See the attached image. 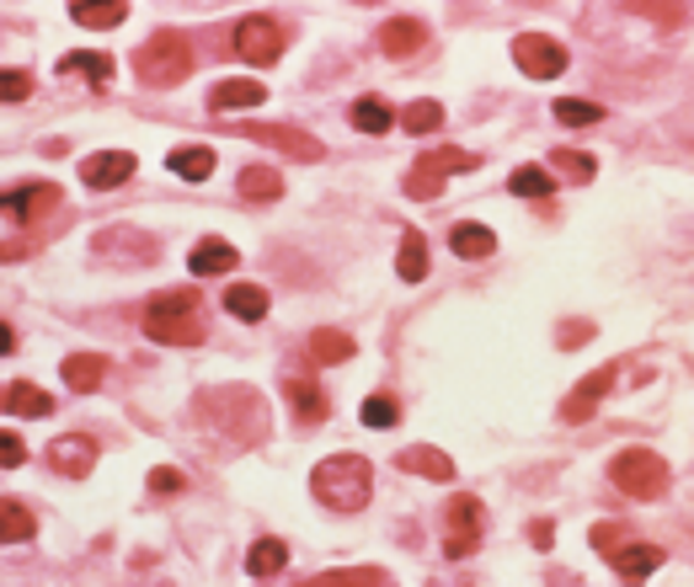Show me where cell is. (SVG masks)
I'll list each match as a JSON object with an SVG mask.
<instances>
[{
	"mask_svg": "<svg viewBox=\"0 0 694 587\" xmlns=\"http://www.w3.org/2000/svg\"><path fill=\"white\" fill-rule=\"evenodd\" d=\"M262 102H267V86H262V80H219V86H214V97H209V107H214V113L262 107Z\"/></svg>",
	"mask_w": 694,
	"mask_h": 587,
	"instance_id": "cell-14",
	"label": "cell"
},
{
	"mask_svg": "<svg viewBox=\"0 0 694 587\" xmlns=\"http://www.w3.org/2000/svg\"><path fill=\"white\" fill-rule=\"evenodd\" d=\"M556 118H561L567 129H588V124L604 118V107H598V102H582V97H561V102H556Z\"/></svg>",
	"mask_w": 694,
	"mask_h": 587,
	"instance_id": "cell-33",
	"label": "cell"
},
{
	"mask_svg": "<svg viewBox=\"0 0 694 587\" xmlns=\"http://www.w3.org/2000/svg\"><path fill=\"white\" fill-rule=\"evenodd\" d=\"M369 486H375V475H369L364 455H331L311 470V492L331 513H358L369 502Z\"/></svg>",
	"mask_w": 694,
	"mask_h": 587,
	"instance_id": "cell-1",
	"label": "cell"
},
{
	"mask_svg": "<svg viewBox=\"0 0 694 587\" xmlns=\"http://www.w3.org/2000/svg\"><path fill=\"white\" fill-rule=\"evenodd\" d=\"M439 587H470V583H459V577H449V583H439Z\"/></svg>",
	"mask_w": 694,
	"mask_h": 587,
	"instance_id": "cell-44",
	"label": "cell"
},
{
	"mask_svg": "<svg viewBox=\"0 0 694 587\" xmlns=\"http://www.w3.org/2000/svg\"><path fill=\"white\" fill-rule=\"evenodd\" d=\"M241 193L247 197H278L283 193V177H278L273 166H247V171H241Z\"/></svg>",
	"mask_w": 694,
	"mask_h": 587,
	"instance_id": "cell-35",
	"label": "cell"
},
{
	"mask_svg": "<svg viewBox=\"0 0 694 587\" xmlns=\"http://www.w3.org/2000/svg\"><path fill=\"white\" fill-rule=\"evenodd\" d=\"M551 166H556V177H567V182H593V155H582V150H556L551 155Z\"/></svg>",
	"mask_w": 694,
	"mask_h": 587,
	"instance_id": "cell-34",
	"label": "cell"
},
{
	"mask_svg": "<svg viewBox=\"0 0 694 587\" xmlns=\"http://www.w3.org/2000/svg\"><path fill=\"white\" fill-rule=\"evenodd\" d=\"M449 171H476V155H465V150H454V144H443V150H433V155H417V171L406 177V193L412 197H439Z\"/></svg>",
	"mask_w": 694,
	"mask_h": 587,
	"instance_id": "cell-6",
	"label": "cell"
},
{
	"mask_svg": "<svg viewBox=\"0 0 694 587\" xmlns=\"http://www.w3.org/2000/svg\"><path fill=\"white\" fill-rule=\"evenodd\" d=\"M353 124L364 133H390L395 113H390V102H379V97H358V102H353Z\"/></svg>",
	"mask_w": 694,
	"mask_h": 587,
	"instance_id": "cell-29",
	"label": "cell"
},
{
	"mask_svg": "<svg viewBox=\"0 0 694 587\" xmlns=\"http://www.w3.org/2000/svg\"><path fill=\"white\" fill-rule=\"evenodd\" d=\"M60 69H64V75H70V69H75V75H86L91 86H108V80H113V60H108V54H64Z\"/></svg>",
	"mask_w": 694,
	"mask_h": 587,
	"instance_id": "cell-30",
	"label": "cell"
},
{
	"mask_svg": "<svg viewBox=\"0 0 694 587\" xmlns=\"http://www.w3.org/2000/svg\"><path fill=\"white\" fill-rule=\"evenodd\" d=\"M300 587H395L384 572H326V577H311V583H300Z\"/></svg>",
	"mask_w": 694,
	"mask_h": 587,
	"instance_id": "cell-32",
	"label": "cell"
},
{
	"mask_svg": "<svg viewBox=\"0 0 694 587\" xmlns=\"http://www.w3.org/2000/svg\"><path fill=\"white\" fill-rule=\"evenodd\" d=\"M38 534V519L22 508V502H0V545H22V539H33Z\"/></svg>",
	"mask_w": 694,
	"mask_h": 587,
	"instance_id": "cell-23",
	"label": "cell"
},
{
	"mask_svg": "<svg viewBox=\"0 0 694 587\" xmlns=\"http://www.w3.org/2000/svg\"><path fill=\"white\" fill-rule=\"evenodd\" d=\"M289 400H294V411H300L305 428H316L320 417H326V395H320L316 380H289Z\"/></svg>",
	"mask_w": 694,
	"mask_h": 587,
	"instance_id": "cell-26",
	"label": "cell"
},
{
	"mask_svg": "<svg viewBox=\"0 0 694 587\" xmlns=\"http://www.w3.org/2000/svg\"><path fill=\"white\" fill-rule=\"evenodd\" d=\"M311 358L316 363H348L353 358V336L348 331H316L311 336Z\"/></svg>",
	"mask_w": 694,
	"mask_h": 587,
	"instance_id": "cell-28",
	"label": "cell"
},
{
	"mask_svg": "<svg viewBox=\"0 0 694 587\" xmlns=\"http://www.w3.org/2000/svg\"><path fill=\"white\" fill-rule=\"evenodd\" d=\"M5 353H16V331L0 321V358H5Z\"/></svg>",
	"mask_w": 694,
	"mask_h": 587,
	"instance_id": "cell-42",
	"label": "cell"
},
{
	"mask_svg": "<svg viewBox=\"0 0 694 587\" xmlns=\"http://www.w3.org/2000/svg\"><path fill=\"white\" fill-rule=\"evenodd\" d=\"M144 331L150 342L161 347H198L203 342V316H198V294L192 289H172V294H155L150 310H144Z\"/></svg>",
	"mask_w": 694,
	"mask_h": 587,
	"instance_id": "cell-2",
	"label": "cell"
},
{
	"mask_svg": "<svg viewBox=\"0 0 694 587\" xmlns=\"http://www.w3.org/2000/svg\"><path fill=\"white\" fill-rule=\"evenodd\" d=\"M577 342H588V321H577V327H567V347H577Z\"/></svg>",
	"mask_w": 694,
	"mask_h": 587,
	"instance_id": "cell-43",
	"label": "cell"
},
{
	"mask_svg": "<svg viewBox=\"0 0 694 587\" xmlns=\"http://www.w3.org/2000/svg\"><path fill=\"white\" fill-rule=\"evenodd\" d=\"M401 470L428 475V481H454V459L443 455V449H428V444H412V449L401 455Z\"/></svg>",
	"mask_w": 694,
	"mask_h": 587,
	"instance_id": "cell-19",
	"label": "cell"
},
{
	"mask_svg": "<svg viewBox=\"0 0 694 587\" xmlns=\"http://www.w3.org/2000/svg\"><path fill=\"white\" fill-rule=\"evenodd\" d=\"M49 464H54L60 475H70V481H80V475H91V464H97V444L80 438V433L54 438V444H49Z\"/></svg>",
	"mask_w": 694,
	"mask_h": 587,
	"instance_id": "cell-12",
	"label": "cell"
},
{
	"mask_svg": "<svg viewBox=\"0 0 694 587\" xmlns=\"http://www.w3.org/2000/svg\"><path fill=\"white\" fill-rule=\"evenodd\" d=\"M513 60H518L523 75L551 80V75H561V69H567V49H561L551 33H518V38H513Z\"/></svg>",
	"mask_w": 694,
	"mask_h": 587,
	"instance_id": "cell-7",
	"label": "cell"
},
{
	"mask_svg": "<svg viewBox=\"0 0 694 587\" xmlns=\"http://www.w3.org/2000/svg\"><path fill=\"white\" fill-rule=\"evenodd\" d=\"M188 267H192V278H214V272H230V267H236V246H230V241H219V235H209V241H198V246H192Z\"/></svg>",
	"mask_w": 694,
	"mask_h": 587,
	"instance_id": "cell-18",
	"label": "cell"
},
{
	"mask_svg": "<svg viewBox=\"0 0 694 587\" xmlns=\"http://www.w3.org/2000/svg\"><path fill=\"white\" fill-rule=\"evenodd\" d=\"M481 528H487V508L476 497H454L443 508V556L449 561H465L481 545Z\"/></svg>",
	"mask_w": 694,
	"mask_h": 587,
	"instance_id": "cell-5",
	"label": "cell"
},
{
	"mask_svg": "<svg viewBox=\"0 0 694 587\" xmlns=\"http://www.w3.org/2000/svg\"><path fill=\"white\" fill-rule=\"evenodd\" d=\"M236 54L256 69L273 65V60L283 54V27H278L273 16H247V22L236 27Z\"/></svg>",
	"mask_w": 694,
	"mask_h": 587,
	"instance_id": "cell-8",
	"label": "cell"
},
{
	"mask_svg": "<svg viewBox=\"0 0 694 587\" xmlns=\"http://www.w3.org/2000/svg\"><path fill=\"white\" fill-rule=\"evenodd\" d=\"M70 16L80 22V27H118L128 16L124 0H113V5H70Z\"/></svg>",
	"mask_w": 694,
	"mask_h": 587,
	"instance_id": "cell-36",
	"label": "cell"
},
{
	"mask_svg": "<svg viewBox=\"0 0 694 587\" xmlns=\"http://www.w3.org/2000/svg\"><path fill=\"white\" fill-rule=\"evenodd\" d=\"M128 177H134V155L124 150H102V155H91V161H80V182L86 188H124Z\"/></svg>",
	"mask_w": 694,
	"mask_h": 587,
	"instance_id": "cell-11",
	"label": "cell"
},
{
	"mask_svg": "<svg viewBox=\"0 0 694 587\" xmlns=\"http://www.w3.org/2000/svg\"><path fill=\"white\" fill-rule=\"evenodd\" d=\"M182 486H188V475H182V470H172V464H155V470H150V492H155V497L182 492Z\"/></svg>",
	"mask_w": 694,
	"mask_h": 587,
	"instance_id": "cell-40",
	"label": "cell"
},
{
	"mask_svg": "<svg viewBox=\"0 0 694 587\" xmlns=\"http://www.w3.org/2000/svg\"><path fill=\"white\" fill-rule=\"evenodd\" d=\"M33 97V75L27 69H0V102H27Z\"/></svg>",
	"mask_w": 694,
	"mask_h": 587,
	"instance_id": "cell-39",
	"label": "cell"
},
{
	"mask_svg": "<svg viewBox=\"0 0 694 587\" xmlns=\"http://www.w3.org/2000/svg\"><path fill=\"white\" fill-rule=\"evenodd\" d=\"M22 459H27V444H22L16 433H0V464H5V470H16Z\"/></svg>",
	"mask_w": 694,
	"mask_h": 587,
	"instance_id": "cell-41",
	"label": "cell"
},
{
	"mask_svg": "<svg viewBox=\"0 0 694 587\" xmlns=\"http://www.w3.org/2000/svg\"><path fill=\"white\" fill-rule=\"evenodd\" d=\"M609 481L635 502H652V497L668 492V459L652 455V449H620L615 464H609Z\"/></svg>",
	"mask_w": 694,
	"mask_h": 587,
	"instance_id": "cell-4",
	"label": "cell"
},
{
	"mask_svg": "<svg viewBox=\"0 0 694 587\" xmlns=\"http://www.w3.org/2000/svg\"><path fill=\"white\" fill-rule=\"evenodd\" d=\"M395 272H401L406 283H422V272H428V241H422L417 230L401 235V261H395Z\"/></svg>",
	"mask_w": 694,
	"mask_h": 587,
	"instance_id": "cell-27",
	"label": "cell"
},
{
	"mask_svg": "<svg viewBox=\"0 0 694 587\" xmlns=\"http://www.w3.org/2000/svg\"><path fill=\"white\" fill-rule=\"evenodd\" d=\"M609 385H615V369H593V374H588V380L561 400V417H567V422H588V417H593V406L609 395Z\"/></svg>",
	"mask_w": 694,
	"mask_h": 587,
	"instance_id": "cell-13",
	"label": "cell"
},
{
	"mask_svg": "<svg viewBox=\"0 0 694 587\" xmlns=\"http://www.w3.org/2000/svg\"><path fill=\"white\" fill-rule=\"evenodd\" d=\"M422 43H428V27L412 22V16H401V22H390V27L379 33V49H384L390 60H406V54H417Z\"/></svg>",
	"mask_w": 694,
	"mask_h": 587,
	"instance_id": "cell-17",
	"label": "cell"
},
{
	"mask_svg": "<svg viewBox=\"0 0 694 587\" xmlns=\"http://www.w3.org/2000/svg\"><path fill=\"white\" fill-rule=\"evenodd\" d=\"M443 124V107L439 102H412L406 113H401V129L406 133H433Z\"/></svg>",
	"mask_w": 694,
	"mask_h": 587,
	"instance_id": "cell-38",
	"label": "cell"
},
{
	"mask_svg": "<svg viewBox=\"0 0 694 587\" xmlns=\"http://www.w3.org/2000/svg\"><path fill=\"white\" fill-rule=\"evenodd\" d=\"M449 246H454L459 257H492V252H497V235H492L487 225H454Z\"/></svg>",
	"mask_w": 694,
	"mask_h": 587,
	"instance_id": "cell-24",
	"label": "cell"
},
{
	"mask_svg": "<svg viewBox=\"0 0 694 587\" xmlns=\"http://www.w3.org/2000/svg\"><path fill=\"white\" fill-rule=\"evenodd\" d=\"M172 171L188 177V182H203V177L214 171V150H209V144H182V150H172Z\"/></svg>",
	"mask_w": 694,
	"mask_h": 587,
	"instance_id": "cell-25",
	"label": "cell"
},
{
	"mask_svg": "<svg viewBox=\"0 0 694 587\" xmlns=\"http://www.w3.org/2000/svg\"><path fill=\"white\" fill-rule=\"evenodd\" d=\"M54 203H60V188H54V182H22V188L0 193V214H5L11 225H38V219H49Z\"/></svg>",
	"mask_w": 694,
	"mask_h": 587,
	"instance_id": "cell-9",
	"label": "cell"
},
{
	"mask_svg": "<svg viewBox=\"0 0 694 587\" xmlns=\"http://www.w3.org/2000/svg\"><path fill=\"white\" fill-rule=\"evenodd\" d=\"M5 406H11L16 417H54V395H43L38 385H27V380H16V385L5 391Z\"/></svg>",
	"mask_w": 694,
	"mask_h": 587,
	"instance_id": "cell-22",
	"label": "cell"
},
{
	"mask_svg": "<svg viewBox=\"0 0 694 587\" xmlns=\"http://www.w3.org/2000/svg\"><path fill=\"white\" fill-rule=\"evenodd\" d=\"M247 139H262V144H278V150H289V155H300V161H320V139L300 129H256V124H241Z\"/></svg>",
	"mask_w": 694,
	"mask_h": 587,
	"instance_id": "cell-16",
	"label": "cell"
},
{
	"mask_svg": "<svg viewBox=\"0 0 694 587\" xmlns=\"http://www.w3.org/2000/svg\"><path fill=\"white\" fill-rule=\"evenodd\" d=\"M134 69H139V80L150 86V91H172V86H182L192 69V49L182 33H155L139 54H134Z\"/></svg>",
	"mask_w": 694,
	"mask_h": 587,
	"instance_id": "cell-3",
	"label": "cell"
},
{
	"mask_svg": "<svg viewBox=\"0 0 694 587\" xmlns=\"http://www.w3.org/2000/svg\"><path fill=\"white\" fill-rule=\"evenodd\" d=\"M609 566H615L626 583H646V577L663 566V550L646 545V539H620V545L609 550Z\"/></svg>",
	"mask_w": 694,
	"mask_h": 587,
	"instance_id": "cell-10",
	"label": "cell"
},
{
	"mask_svg": "<svg viewBox=\"0 0 694 587\" xmlns=\"http://www.w3.org/2000/svg\"><path fill=\"white\" fill-rule=\"evenodd\" d=\"M289 566V545L283 539H256L252 550H247V572L252 577H278Z\"/></svg>",
	"mask_w": 694,
	"mask_h": 587,
	"instance_id": "cell-21",
	"label": "cell"
},
{
	"mask_svg": "<svg viewBox=\"0 0 694 587\" xmlns=\"http://www.w3.org/2000/svg\"><path fill=\"white\" fill-rule=\"evenodd\" d=\"M225 310H230L236 321H262V316H267V289H262V283H236V289H225Z\"/></svg>",
	"mask_w": 694,
	"mask_h": 587,
	"instance_id": "cell-20",
	"label": "cell"
},
{
	"mask_svg": "<svg viewBox=\"0 0 694 587\" xmlns=\"http://www.w3.org/2000/svg\"><path fill=\"white\" fill-rule=\"evenodd\" d=\"M358 417H364V428L384 433V428H395V422H401V406H395L390 395H369V400L358 406Z\"/></svg>",
	"mask_w": 694,
	"mask_h": 587,
	"instance_id": "cell-37",
	"label": "cell"
},
{
	"mask_svg": "<svg viewBox=\"0 0 694 587\" xmlns=\"http://www.w3.org/2000/svg\"><path fill=\"white\" fill-rule=\"evenodd\" d=\"M513 193L518 197H551L556 193V177H551L545 166H518V171H513Z\"/></svg>",
	"mask_w": 694,
	"mask_h": 587,
	"instance_id": "cell-31",
	"label": "cell"
},
{
	"mask_svg": "<svg viewBox=\"0 0 694 587\" xmlns=\"http://www.w3.org/2000/svg\"><path fill=\"white\" fill-rule=\"evenodd\" d=\"M102 380H108V358H102V353H70V358H64V385L75 395L97 391Z\"/></svg>",
	"mask_w": 694,
	"mask_h": 587,
	"instance_id": "cell-15",
	"label": "cell"
}]
</instances>
